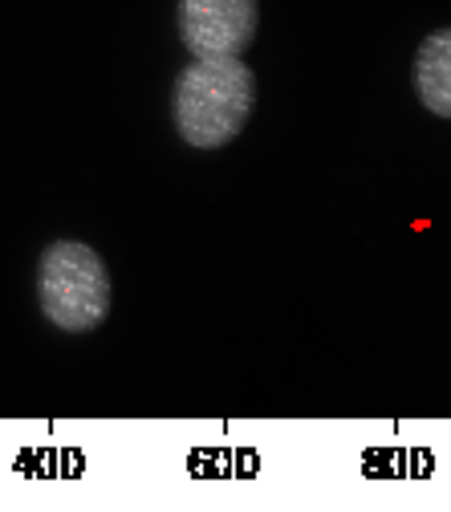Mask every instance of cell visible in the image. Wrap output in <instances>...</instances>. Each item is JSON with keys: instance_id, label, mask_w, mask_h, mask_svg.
Wrapping results in <instances>:
<instances>
[{"instance_id": "cell-4", "label": "cell", "mask_w": 451, "mask_h": 512, "mask_svg": "<svg viewBox=\"0 0 451 512\" xmlns=\"http://www.w3.org/2000/svg\"><path fill=\"white\" fill-rule=\"evenodd\" d=\"M411 86L427 114L451 122V25L423 37L411 61Z\"/></svg>"}, {"instance_id": "cell-3", "label": "cell", "mask_w": 451, "mask_h": 512, "mask_svg": "<svg viewBox=\"0 0 451 512\" xmlns=\"http://www.w3.org/2000/svg\"><path fill=\"white\" fill-rule=\"evenodd\" d=\"M179 41L191 57H244L256 41L261 5L256 0H179Z\"/></svg>"}, {"instance_id": "cell-2", "label": "cell", "mask_w": 451, "mask_h": 512, "mask_svg": "<svg viewBox=\"0 0 451 512\" xmlns=\"http://www.w3.org/2000/svg\"><path fill=\"white\" fill-rule=\"evenodd\" d=\"M110 269L82 240H53L37 261V305L61 334H90L110 317Z\"/></svg>"}, {"instance_id": "cell-1", "label": "cell", "mask_w": 451, "mask_h": 512, "mask_svg": "<svg viewBox=\"0 0 451 512\" xmlns=\"http://www.w3.org/2000/svg\"><path fill=\"white\" fill-rule=\"evenodd\" d=\"M256 74L240 57H191L171 86L175 135L191 151H224L252 118Z\"/></svg>"}]
</instances>
